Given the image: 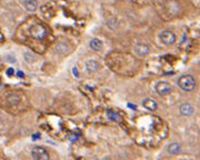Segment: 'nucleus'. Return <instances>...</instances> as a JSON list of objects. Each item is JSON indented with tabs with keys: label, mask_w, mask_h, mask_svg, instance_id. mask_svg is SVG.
Masks as SVG:
<instances>
[{
	"label": "nucleus",
	"mask_w": 200,
	"mask_h": 160,
	"mask_svg": "<svg viewBox=\"0 0 200 160\" xmlns=\"http://www.w3.org/2000/svg\"><path fill=\"white\" fill-rule=\"evenodd\" d=\"M178 85L183 91L190 92L194 90L196 81L191 75H183L178 79Z\"/></svg>",
	"instance_id": "nucleus-1"
},
{
	"label": "nucleus",
	"mask_w": 200,
	"mask_h": 160,
	"mask_svg": "<svg viewBox=\"0 0 200 160\" xmlns=\"http://www.w3.org/2000/svg\"><path fill=\"white\" fill-rule=\"evenodd\" d=\"M31 154L34 160H50V156L46 149L41 146L33 148Z\"/></svg>",
	"instance_id": "nucleus-2"
},
{
	"label": "nucleus",
	"mask_w": 200,
	"mask_h": 160,
	"mask_svg": "<svg viewBox=\"0 0 200 160\" xmlns=\"http://www.w3.org/2000/svg\"><path fill=\"white\" fill-rule=\"evenodd\" d=\"M160 39L161 42L164 43L165 45H172L176 42V35L173 32L169 30H165L161 33Z\"/></svg>",
	"instance_id": "nucleus-3"
},
{
	"label": "nucleus",
	"mask_w": 200,
	"mask_h": 160,
	"mask_svg": "<svg viewBox=\"0 0 200 160\" xmlns=\"http://www.w3.org/2000/svg\"><path fill=\"white\" fill-rule=\"evenodd\" d=\"M155 91L160 95H167L171 92V86L166 81H160L155 85Z\"/></svg>",
	"instance_id": "nucleus-4"
},
{
	"label": "nucleus",
	"mask_w": 200,
	"mask_h": 160,
	"mask_svg": "<svg viewBox=\"0 0 200 160\" xmlns=\"http://www.w3.org/2000/svg\"><path fill=\"white\" fill-rule=\"evenodd\" d=\"M31 34L33 35V37L37 40H43L46 36V29L42 24H36L32 28Z\"/></svg>",
	"instance_id": "nucleus-5"
},
{
	"label": "nucleus",
	"mask_w": 200,
	"mask_h": 160,
	"mask_svg": "<svg viewBox=\"0 0 200 160\" xmlns=\"http://www.w3.org/2000/svg\"><path fill=\"white\" fill-rule=\"evenodd\" d=\"M134 50L138 56H145L149 53L150 48L145 43H137L134 46Z\"/></svg>",
	"instance_id": "nucleus-6"
},
{
	"label": "nucleus",
	"mask_w": 200,
	"mask_h": 160,
	"mask_svg": "<svg viewBox=\"0 0 200 160\" xmlns=\"http://www.w3.org/2000/svg\"><path fill=\"white\" fill-rule=\"evenodd\" d=\"M179 112H180L181 114L188 116V115H191L193 114L194 108H193V106L191 104H189L188 103H182V104H180V106H179Z\"/></svg>",
	"instance_id": "nucleus-7"
},
{
	"label": "nucleus",
	"mask_w": 200,
	"mask_h": 160,
	"mask_svg": "<svg viewBox=\"0 0 200 160\" xmlns=\"http://www.w3.org/2000/svg\"><path fill=\"white\" fill-rule=\"evenodd\" d=\"M142 105H143L144 108H146L149 111H155L157 109V107H158L157 103L153 99H152V98H146V99H144L143 102H142Z\"/></svg>",
	"instance_id": "nucleus-8"
},
{
	"label": "nucleus",
	"mask_w": 200,
	"mask_h": 160,
	"mask_svg": "<svg viewBox=\"0 0 200 160\" xmlns=\"http://www.w3.org/2000/svg\"><path fill=\"white\" fill-rule=\"evenodd\" d=\"M24 7L28 11H35L38 7V2H37V0H25L24 1Z\"/></svg>",
	"instance_id": "nucleus-9"
},
{
	"label": "nucleus",
	"mask_w": 200,
	"mask_h": 160,
	"mask_svg": "<svg viewBox=\"0 0 200 160\" xmlns=\"http://www.w3.org/2000/svg\"><path fill=\"white\" fill-rule=\"evenodd\" d=\"M180 149H181V147H180V145L178 144V143H171V144H169V146H168V152L169 153V154H171V155H176L178 153H179V151H180Z\"/></svg>",
	"instance_id": "nucleus-10"
},
{
	"label": "nucleus",
	"mask_w": 200,
	"mask_h": 160,
	"mask_svg": "<svg viewBox=\"0 0 200 160\" xmlns=\"http://www.w3.org/2000/svg\"><path fill=\"white\" fill-rule=\"evenodd\" d=\"M69 50V47L66 43L64 42H59L58 45L56 46L55 48V51L57 53H59V54H64V53H67Z\"/></svg>",
	"instance_id": "nucleus-11"
},
{
	"label": "nucleus",
	"mask_w": 200,
	"mask_h": 160,
	"mask_svg": "<svg viewBox=\"0 0 200 160\" xmlns=\"http://www.w3.org/2000/svg\"><path fill=\"white\" fill-rule=\"evenodd\" d=\"M86 68L90 72H95L98 69V63L95 60H88L86 63Z\"/></svg>",
	"instance_id": "nucleus-12"
},
{
	"label": "nucleus",
	"mask_w": 200,
	"mask_h": 160,
	"mask_svg": "<svg viewBox=\"0 0 200 160\" xmlns=\"http://www.w3.org/2000/svg\"><path fill=\"white\" fill-rule=\"evenodd\" d=\"M89 45H90V48H91L92 50H99L102 49L103 43H102V42H101L100 40H98V39H93V40L90 42Z\"/></svg>",
	"instance_id": "nucleus-13"
},
{
	"label": "nucleus",
	"mask_w": 200,
	"mask_h": 160,
	"mask_svg": "<svg viewBox=\"0 0 200 160\" xmlns=\"http://www.w3.org/2000/svg\"><path fill=\"white\" fill-rule=\"evenodd\" d=\"M106 115L108 117V119L110 121H118L120 119L119 114H118L115 111H112V110H107L106 111Z\"/></svg>",
	"instance_id": "nucleus-14"
},
{
	"label": "nucleus",
	"mask_w": 200,
	"mask_h": 160,
	"mask_svg": "<svg viewBox=\"0 0 200 160\" xmlns=\"http://www.w3.org/2000/svg\"><path fill=\"white\" fill-rule=\"evenodd\" d=\"M7 101L10 104H16L18 103V97L16 95H9L8 98H7Z\"/></svg>",
	"instance_id": "nucleus-15"
},
{
	"label": "nucleus",
	"mask_w": 200,
	"mask_h": 160,
	"mask_svg": "<svg viewBox=\"0 0 200 160\" xmlns=\"http://www.w3.org/2000/svg\"><path fill=\"white\" fill-rule=\"evenodd\" d=\"M6 74L8 75V76H12L13 74H14V69L13 68H9V69H7V72H6Z\"/></svg>",
	"instance_id": "nucleus-16"
},
{
	"label": "nucleus",
	"mask_w": 200,
	"mask_h": 160,
	"mask_svg": "<svg viewBox=\"0 0 200 160\" xmlns=\"http://www.w3.org/2000/svg\"><path fill=\"white\" fill-rule=\"evenodd\" d=\"M78 138V137H77V135H71V136H70L69 137V139L71 140V141H73V140H76Z\"/></svg>",
	"instance_id": "nucleus-17"
},
{
	"label": "nucleus",
	"mask_w": 200,
	"mask_h": 160,
	"mask_svg": "<svg viewBox=\"0 0 200 160\" xmlns=\"http://www.w3.org/2000/svg\"><path fill=\"white\" fill-rule=\"evenodd\" d=\"M40 134L39 133H36V134H34L33 135V140H35L37 138H40Z\"/></svg>",
	"instance_id": "nucleus-18"
},
{
	"label": "nucleus",
	"mask_w": 200,
	"mask_h": 160,
	"mask_svg": "<svg viewBox=\"0 0 200 160\" xmlns=\"http://www.w3.org/2000/svg\"><path fill=\"white\" fill-rule=\"evenodd\" d=\"M128 106H129L132 110H135V109H136V106H135V105H133V104H131V103H128Z\"/></svg>",
	"instance_id": "nucleus-19"
},
{
	"label": "nucleus",
	"mask_w": 200,
	"mask_h": 160,
	"mask_svg": "<svg viewBox=\"0 0 200 160\" xmlns=\"http://www.w3.org/2000/svg\"><path fill=\"white\" fill-rule=\"evenodd\" d=\"M17 76H18V77H20V78H22V77H24V73H23L22 71H18V73H17Z\"/></svg>",
	"instance_id": "nucleus-20"
},
{
	"label": "nucleus",
	"mask_w": 200,
	"mask_h": 160,
	"mask_svg": "<svg viewBox=\"0 0 200 160\" xmlns=\"http://www.w3.org/2000/svg\"><path fill=\"white\" fill-rule=\"evenodd\" d=\"M73 71H74V75L78 77V73H77V69H76V68H73Z\"/></svg>",
	"instance_id": "nucleus-21"
}]
</instances>
